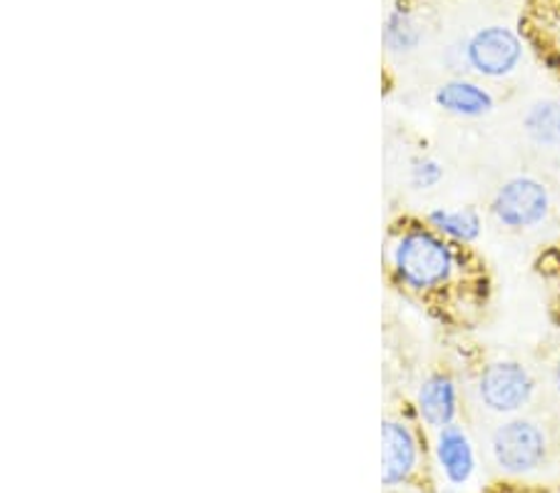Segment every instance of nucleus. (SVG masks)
Segmentation results:
<instances>
[{
    "mask_svg": "<svg viewBox=\"0 0 560 493\" xmlns=\"http://www.w3.org/2000/svg\"><path fill=\"white\" fill-rule=\"evenodd\" d=\"M439 461L441 469L448 477V481L464 483L474 473V451L468 444L466 434L456 426H444V432L439 436Z\"/></svg>",
    "mask_w": 560,
    "mask_h": 493,
    "instance_id": "obj_8",
    "label": "nucleus"
},
{
    "mask_svg": "<svg viewBox=\"0 0 560 493\" xmlns=\"http://www.w3.org/2000/svg\"><path fill=\"white\" fill-rule=\"evenodd\" d=\"M392 257L399 280L417 292L436 290L448 280L451 269H454L451 247L423 230L406 232L396 242Z\"/></svg>",
    "mask_w": 560,
    "mask_h": 493,
    "instance_id": "obj_1",
    "label": "nucleus"
},
{
    "mask_svg": "<svg viewBox=\"0 0 560 493\" xmlns=\"http://www.w3.org/2000/svg\"><path fill=\"white\" fill-rule=\"evenodd\" d=\"M417 466V438L401 421H384L382 426V481L396 486L411 477Z\"/></svg>",
    "mask_w": 560,
    "mask_h": 493,
    "instance_id": "obj_6",
    "label": "nucleus"
},
{
    "mask_svg": "<svg viewBox=\"0 0 560 493\" xmlns=\"http://www.w3.org/2000/svg\"><path fill=\"white\" fill-rule=\"evenodd\" d=\"M436 103L448 113L466 115V118H478L493 107L491 95L474 83H446L439 87Z\"/></svg>",
    "mask_w": 560,
    "mask_h": 493,
    "instance_id": "obj_9",
    "label": "nucleus"
},
{
    "mask_svg": "<svg viewBox=\"0 0 560 493\" xmlns=\"http://www.w3.org/2000/svg\"><path fill=\"white\" fill-rule=\"evenodd\" d=\"M441 165L436 160H419V163H413L411 167V185L419 187V190H429L441 179Z\"/></svg>",
    "mask_w": 560,
    "mask_h": 493,
    "instance_id": "obj_13",
    "label": "nucleus"
},
{
    "mask_svg": "<svg viewBox=\"0 0 560 493\" xmlns=\"http://www.w3.org/2000/svg\"><path fill=\"white\" fill-rule=\"evenodd\" d=\"M548 192L530 177H518L505 183L493 200V214L505 227H530L546 218Z\"/></svg>",
    "mask_w": 560,
    "mask_h": 493,
    "instance_id": "obj_3",
    "label": "nucleus"
},
{
    "mask_svg": "<svg viewBox=\"0 0 560 493\" xmlns=\"http://www.w3.org/2000/svg\"><path fill=\"white\" fill-rule=\"evenodd\" d=\"M384 43L388 50L394 52H409L419 45V31L417 25L411 23L409 15L394 13L388 17L386 31H384Z\"/></svg>",
    "mask_w": 560,
    "mask_h": 493,
    "instance_id": "obj_12",
    "label": "nucleus"
},
{
    "mask_svg": "<svg viewBox=\"0 0 560 493\" xmlns=\"http://www.w3.org/2000/svg\"><path fill=\"white\" fill-rule=\"evenodd\" d=\"M556 387L560 391V364H558V369H556Z\"/></svg>",
    "mask_w": 560,
    "mask_h": 493,
    "instance_id": "obj_14",
    "label": "nucleus"
},
{
    "mask_svg": "<svg viewBox=\"0 0 560 493\" xmlns=\"http://www.w3.org/2000/svg\"><path fill=\"white\" fill-rule=\"evenodd\" d=\"M481 399L489 409L509 414L530 399L533 382L523 366L513 362L491 364L481 376Z\"/></svg>",
    "mask_w": 560,
    "mask_h": 493,
    "instance_id": "obj_4",
    "label": "nucleus"
},
{
    "mask_svg": "<svg viewBox=\"0 0 560 493\" xmlns=\"http://www.w3.org/2000/svg\"><path fill=\"white\" fill-rule=\"evenodd\" d=\"M429 222L439 232H444V235L460 242H474L478 237V232H481V220H478V214L471 210H436L429 214Z\"/></svg>",
    "mask_w": 560,
    "mask_h": 493,
    "instance_id": "obj_11",
    "label": "nucleus"
},
{
    "mask_svg": "<svg viewBox=\"0 0 560 493\" xmlns=\"http://www.w3.org/2000/svg\"><path fill=\"white\" fill-rule=\"evenodd\" d=\"M493 456L501 469L526 473L544 461L546 438L530 421H511L493 434Z\"/></svg>",
    "mask_w": 560,
    "mask_h": 493,
    "instance_id": "obj_2",
    "label": "nucleus"
},
{
    "mask_svg": "<svg viewBox=\"0 0 560 493\" xmlns=\"http://www.w3.org/2000/svg\"><path fill=\"white\" fill-rule=\"evenodd\" d=\"M521 58V43L505 28H486L468 43V60L481 75L501 78L516 68Z\"/></svg>",
    "mask_w": 560,
    "mask_h": 493,
    "instance_id": "obj_5",
    "label": "nucleus"
},
{
    "mask_svg": "<svg viewBox=\"0 0 560 493\" xmlns=\"http://www.w3.org/2000/svg\"><path fill=\"white\" fill-rule=\"evenodd\" d=\"M526 130L538 145H558L560 142V103H538L526 115Z\"/></svg>",
    "mask_w": 560,
    "mask_h": 493,
    "instance_id": "obj_10",
    "label": "nucleus"
},
{
    "mask_svg": "<svg viewBox=\"0 0 560 493\" xmlns=\"http://www.w3.org/2000/svg\"><path fill=\"white\" fill-rule=\"evenodd\" d=\"M419 411L427 424L431 426H451V421L456 416V387L454 382L444 374L429 376L419 389Z\"/></svg>",
    "mask_w": 560,
    "mask_h": 493,
    "instance_id": "obj_7",
    "label": "nucleus"
}]
</instances>
